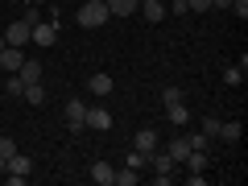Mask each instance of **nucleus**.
<instances>
[{
    "instance_id": "1",
    "label": "nucleus",
    "mask_w": 248,
    "mask_h": 186,
    "mask_svg": "<svg viewBox=\"0 0 248 186\" xmlns=\"http://www.w3.org/2000/svg\"><path fill=\"white\" fill-rule=\"evenodd\" d=\"M108 0H87V4H79L75 9V21H79L83 29H99V25H108Z\"/></svg>"
},
{
    "instance_id": "2",
    "label": "nucleus",
    "mask_w": 248,
    "mask_h": 186,
    "mask_svg": "<svg viewBox=\"0 0 248 186\" xmlns=\"http://www.w3.org/2000/svg\"><path fill=\"white\" fill-rule=\"evenodd\" d=\"M149 170H153V182H157V186H170V174L178 170V161L170 157L166 149H153L149 153Z\"/></svg>"
},
{
    "instance_id": "3",
    "label": "nucleus",
    "mask_w": 248,
    "mask_h": 186,
    "mask_svg": "<svg viewBox=\"0 0 248 186\" xmlns=\"http://www.w3.org/2000/svg\"><path fill=\"white\" fill-rule=\"evenodd\" d=\"M66 128H71V133H83V124H87V104H83V99H66Z\"/></svg>"
},
{
    "instance_id": "4",
    "label": "nucleus",
    "mask_w": 248,
    "mask_h": 186,
    "mask_svg": "<svg viewBox=\"0 0 248 186\" xmlns=\"http://www.w3.org/2000/svg\"><path fill=\"white\" fill-rule=\"evenodd\" d=\"M29 42H37L42 50L54 46V42H58V25H54V21H37V25H29Z\"/></svg>"
},
{
    "instance_id": "5",
    "label": "nucleus",
    "mask_w": 248,
    "mask_h": 186,
    "mask_svg": "<svg viewBox=\"0 0 248 186\" xmlns=\"http://www.w3.org/2000/svg\"><path fill=\"white\" fill-rule=\"evenodd\" d=\"M4 174H9V178H29V174H33V161H29L25 153L17 149L9 161H4Z\"/></svg>"
},
{
    "instance_id": "6",
    "label": "nucleus",
    "mask_w": 248,
    "mask_h": 186,
    "mask_svg": "<svg viewBox=\"0 0 248 186\" xmlns=\"http://www.w3.org/2000/svg\"><path fill=\"white\" fill-rule=\"evenodd\" d=\"M21 62H25L21 46H4V50H0V71H4V75H17V71H21Z\"/></svg>"
},
{
    "instance_id": "7",
    "label": "nucleus",
    "mask_w": 248,
    "mask_h": 186,
    "mask_svg": "<svg viewBox=\"0 0 248 186\" xmlns=\"http://www.w3.org/2000/svg\"><path fill=\"white\" fill-rule=\"evenodd\" d=\"M83 128L108 133V128H112V112H108V108H87V124H83Z\"/></svg>"
},
{
    "instance_id": "8",
    "label": "nucleus",
    "mask_w": 248,
    "mask_h": 186,
    "mask_svg": "<svg viewBox=\"0 0 248 186\" xmlns=\"http://www.w3.org/2000/svg\"><path fill=\"white\" fill-rule=\"evenodd\" d=\"M133 149H141V153H153V149H161V137L153 133V128H141V133L133 137Z\"/></svg>"
},
{
    "instance_id": "9",
    "label": "nucleus",
    "mask_w": 248,
    "mask_h": 186,
    "mask_svg": "<svg viewBox=\"0 0 248 186\" xmlns=\"http://www.w3.org/2000/svg\"><path fill=\"white\" fill-rule=\"evenodd\" d=\"M87 174H91V182H95V186H116V170L108 166V161H95Z\"/></svg>"
},
{
    "instance_id": "10",
    "label": "nucleus",
    "mask_w": 248,
    "mask_h": 186,
    "mask_svg": "<svg viewBox=\"0 0 248 186\" xmlns=\"http://www.w3.org/2000/svg\"><path fill=\"white\" fill-rule=\"evenodd\" d=\"M137 9H141V17L149 21V25H157V21H166V4H161V0H141Z\"/></svg>"
},
{
    "instance_id": "11",
    "label": "nucleus",
    "mask_w": 248,
    "mask_h": 186,
    "mask_svg": "<svg viewBox=\"0 0 248 186\" xmlns=\"http://www.w3.org/2000/svg\"><path fill=\"white\" fill-rule=\"evenodd\" d=\"M112 87H116L112 75H91V79H87V91H91V95H112Z\"/></svg>"
},
{
    "instance_id": "12",
    "label": "nucleus",
    "mask_w": 248,
    "mask_h": 186,
    "mask_svg": "<svg viewBox=\"0 0 248 186\" xmlns=\"http://www.w3.org/2000/svg\"><path fill=\"white\" fill-rule=\"evenodd\" d=\"M21 83H42V62H33V58H25L21 62Z\"/></svg>"
},
{
    "instance_id": "13",
    "label": "nucleus",
    "mask_w": 248,
    "mask_h": 186,
    "mask_svg": "<svg viewBox=\"0 0 248 186\" xmlns=\"http://www.w3.org/2000/svg\"><path fill=\"white\" fill-rule=\"evenodd\" d=\"M166 116H170L174 128H182V124L190 120V108H182V99H178V104H166Z\"/></svg>"
},
{
    "instance_id": "14",
    "label": "nucleus",
    "mask_w": 248,
    "mask_h": 186,
    "mask_svg": "<svg viewBox=\"0 0 248 186\" xmlns=\"http://www.w3.org/2000/svg\"><path fill=\"white\" fill-rule=\"evenodd\" d=\"M137 4H141V0H108V13H112V17H133Z\"/></svg>"
},
{
    "instance_id": "15",
    "label": "nucleus",
    "mask_w": 248,
    "mask_h": 186,
    "mask_svg": "<svg viewBox=\"0 0 248 186\" xmlns=\"http://www.w3.org/2000/svg\"><path fill=\"white\" fill-rule=\"evenodd\" d=\"M166 153L178 161V166H182V161H186V153H190V141H186V137H174V141L166 145Z\"/></svg>"
},
{
    "instance_id": "16",
    "label": "nucleus",
    "mask_w": 248,
    "mask_h": 186,
    "mask_svg": "<svg viewBox=\"0 0 248 186\" xmlns=\"http://www.w3.org/2000/svg\"><path fill=\"white\" fill-rule=\"evenodd\" d=\"M4 42H9V46L29 42V25H25V21H13V25H9V33H4Z\"/></svg>"
},
{
    "instance_id": "17",
    "label": "nucleus",
    "mask_w": 248,
    "mask_h": 186,
    "mask_svg": "<svg viewBox=\"0 0 248 186\" xmlns=\"http://www.w3.org/2000/svg\"><path fill=\"white\" fill-rule=\"evenodd\" d=\"M240 137H244V124L240 120H223L219 124V141H240Z\"/></svg>"
},
{
    "instance_id": "18",
    "label": "nucleus",
    "mask_w": 248,
    "mask_h": 186,
    "mask_svg": "<svg viewBox=\"0 0 248 186\" xmlns=\"http://www.w3.org/2000/svg\"><path fill=\"white\" fill-rule=\"evenodd\" d=\"M244 75H248V66H240V62H232L228 71H223V83H228V87H240V83H244Z\"/></svg>"
},
{
    "instance_id": "19",
    "label": "nucleus",
    "mask_w": 248,
    "mask_h": 186,
    "mask_svg": "<svg viewBox=\"0 0 248 186\" xmlns=\"http://www.w3.org/2000/svg\"><path fill=\"white\" fill-rule=\"evenodd\" d=\"M137 182H141V170H133V166L116 170V186H137Z\"/></svg>"
},
{
    "instance_id": "20",
    "label": "nucleus",
    "mask_w": 248,
    "mask_h": 186,
    "mask_svg": "<svg viewBox=\"0 0 248 186\" xmlns=\"http://www.w3.org/2000/svg\"><path fill=\"white\" fill-rule=\"evenodd\" d=\"M21 99H29V104H46V87H42V83H25Z\"/></svg>"
},
{
    "instance_id": "21",
    "label": "nucleus",
    "mask_w": 248,
    "mask_h": 186,
    "mask_svg": "<svg viewBox=\"0 0 248 186\" xmlns=\"http://www.w3.org/2000/svg\"><path fill=\"white\" fill-rule=\"evenodd\" d=\"M219 116H203V137H207V141H215V137H219Z\"/></svg>"
},
{
    "instance_id": "22",
    "label": "nucleus",
    "mask_w": 248,
    "mask_h": 186,
    "mask_svg": "<svg viewBox=\"0 0 248 186\" xmlns=\"http://www.w3.org/2000/svg\"><path fill=\"white\" fill-rule=\"evenodd\" d=\"M128 166H133V170H149V153L133 149V153H128Z\"/></svg>"
},
{
    "instance_id": "23",
    "label": "nucleus",
    "mask_w": 248,
    "mask_h": 186,
    "mask_svg": "<svg viewBox=\"0 0 248 186\" xmlns=\"http://www.w3.org/2000/svg\"><path fill=\"white\" fill-rule=\"evenodd\" d=\"M13 153H17V141H13V137H0V157L9 161Z\"/></svg>"
},
{
    "instance_id": "24",
    "label": "nucleus",
    "mask_w": 248,
    "mask_h": 186,
    "mask_svg": "<svg viewBox=\"0 0 248 186\" xmlns=\"http://www.w3.org/2000/svg\"><path fill=\"white\" fill-rule=\"evenodd\" d=\"M4 91H9V95H21V91H25V83H21V75H9V83H4Z\"/></svg>"
},
{
    "instance_id": "25",
    "label": "nucleus",
    "mask_w": 248,
    "mask_h": 186,
    "mask_svg": "<svg viewBox=\"0 0 248 186\" xmlns=\"http://www.w3.org/2000/svg\"><path fill=\"white\" fill-rule=\"evenodd\" d=\"M21 21H25V25H37V21H42V13H37V4H29V9L21 13Z\"/></svg>"
},
{
    "instance_id": "26",
    "label": "nucleus",
    "mask_w": 248,
    "mask_h": 186,
    "mask_svg": "<svg viewBox=\"0 0 248 186\" xmlns=\"http://www.w3.org/2000/svg\"><path fill=\"white\" fill-rule=\"evenodd\" d=\"M186 9L190 13H211V0H186Z\"/></svg>"
},
{
    "instance_id": "27",
    "label": "nucleus",
    "mask_w": 248,
    "mask_h": 186,
    "mask_svg": "<svg viewBox=\"0 0 248 186\" xmlns=\"http://www.w3.org/2000/svg\"><path fill=\"white\" fill-rule=\"evenodd\" d=\"M161 99H166V104H178V99H182V87H166V91H161Z\"/></svg>"
},
{
    "instance_id": "28",
    "label": "nucleus",
    "mask_w": 248,
    "mask_h": 186,
    "mask_svg": "<svg viewBox=\"0 0 248 186\" xmlns=\"http://www.w3.org/2000/svg\"><path fill=\"white\" fill-rule=\"evenodd\" d=\"M186 141H190V149H207V137H203V133H190Z\"/></svg>"
},
{
    "instance_id": "29",
    "label": "nucleus",
    "mask_w": 248,
    "mask_h": 186,
    "mask_svg": "<svg viewBox=\"0 0 248 186\" xmlns=\"http://www.w3.org/2000/svg\"><path fill=\"white\" fill-rule=\"evenodd\" d=\"M166 13H174V17H186L190 9H186V0H174V9H166Z\"/></svg>"
},
{
    "instance_id": "30",
    "label": "nucleus",
    "mask_w": 248,
    "mask_h": 186,
    "mask_svg": "<svg viewBox=\"0 0 248 186\" xmlns=\"http://www.w3.org/2000/svg\"><path fill=\"white\" fill-rule=\"evenodd\" d=\"M228 4H232V0H211V9H228Z\"/></svg>"
},
{
    "instance_id": "31",
    "label": "nucleus",
    "mask_w": 248,
    "mask_h": 186,
    "mask_svg": "<svg viewBox=\"0 0 248 186\" xmlns=\"http://www.w3.org/2000/svg\"><path fill=\"white\" fill-rule=\"evenodd\" d=\"M4 46H9V42H4V33H0V50H4Z\"/></svg>"
},
{
    "instance_id": "32",
    "label": "nucleus",
    "mask_w": 248,
    "mask_h": 186,
    "mask_svg": "<svg viewBox=\"0 0 248 186\" xmlns=\"http://www.w3.org/2000/svg\"><path fill=\"white\" fill-rule=\"evenodd\" d=\"M0 174H4V157H0Z\"/></svg>"
},
{
    "instance_id": "33",
    "label": "nucleus",
    "mask_w": 248,
    "mask_h": 186,
    "mask_svg": "<svg viewBox=\"0 0 248 186\" xmlns=\"http://www.w3.org/2000/svg\"><path fill=\"white\" fill-rule=\"evenodd\" d=\"M4 4H21V0H4Z\"/></svg>"
},
{
    "instance_id": "34",
    "label": "nucleus",
    "mask_w": 248,
    "mask_h": 186,
    "mask_svg": "<svg viewBox=\"0 0 248 186\" xmlns=\"http://www.w3.org/2000/svg\"><path fill=\"white\" fill-rule=\"evenodd\" d=\"M0 4H4V0H0Z\"/></svg>"
}]
</instances>
